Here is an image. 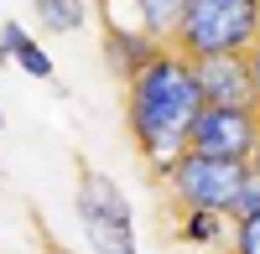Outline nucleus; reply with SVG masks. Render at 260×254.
Here are the masks:
<instances>
[{
    "mask_svg": "<svg viewBox=\"0 0 260 254\" xmlns=\"http://www.w3.org/2000/svg\"><path fill=\"white\" fill-rule=\"evenodd\" d=\"M130 6L141 11V31L156 41H177L182 31V16H187V0H130Z\"/></svg>",
    "mask_w": 260,
    "mask_h": 254,
    "instance_id": "8",
    "label": "nucleus"
},
{
    "mask_svg": "<svg viewBox=\"0 0 260 254\" xmlns=\"http://www.w3.org/2000/svg\"><path fill=\"white\" fill-rule=\"evenodd\" d=\"M245 57H250V78H255V114H260V41H255Z\"/></svg>",
    "mask_w": 260,
    "mask_h": 254,
    "instance_id": "14",
    "label": "nucleus"
},
{
    "mask_svg": "<svg viewBox=\"0 0 260 254\" xmlns=\"http://www.w3.org/2000/svg\"><path fill=\"white\" fill-rule=\"evenodd\" d=\"M260 31V0H187L177 47L182 57H224L245 52Z\"/></svg>",
    "mask_w": 260,
    "mask_h": 254,
    "instance_id": "2",
    "label": "nucleus"
},
{
    "mask_svg": "<svg viewBox=\"0 0 260 254\" xmlns=\"http://www.w3.org/2000/svg\"><path fill=\"white\" fill-rule=\"evenodd\" d=\"M255 213H260V177H250V187L240 192V202H234V223H245Z\"/></svg>",
    "mask_w": 260,
    "mask_h": 254,
    "instance_id": "13",
    "label": "nucleus"
},
{
    "mask_svg": "<svg viewBox=\"0 0 260 254\" xmlns=\"http://www.w3.org/2000/svg\"><path fill=\"white\" fill-rule=\"evenodd\" d=\"M31 11H37L42 26L57 31V36H68V31L83 26V0H31Z\"/></svg>",
    "mask_w": 260,
    "mask_h": 254,
    "instance_id": "11",
    "label": "nucleus"
},
{
    "mask_svg": "<svg viewBox=\"0 0 260 254\" xmlns=\"http://www.w3.org/2000/svg\"><path fill=\"white\" fill-rule=\"evenodd\" d=\"M161 177H167V187H172L187 207L229 213V218H234V202H240V192L250 187L255 166H250V161H213V156H177Z\"/></svg>",
    "mask_w": 260,
    "mask_h": 254,
    "instance_id": "3",
    "label": "nucleus"
},
{
    "mask_svg": "<svg viewBox=\"0 0 260 254\" xmlns=\"http://www.w3.org/2000/svg\"><path fill=\"white\" fill-rule=\"evenodd\" d=\"M192 78H198V89H203V104H219V109H255V78H250V57L245 52L192 57Z\"/></svg>",
    "mask_w": 260,
    "mask_h": 254,
    "instance_id": "6",
    "label": "nucleus"
},
{
    "mask_svg": "<svg viewBox=\"0 0 260 254\" xmlns=\"http://www.w3.org/2000/svg\"><path fill=\"white\" fill-rule=\"evenodd\" d=\"M234 254H260V213L234 228Z\"/></svg>",
    "mask_w": 260,
    "mask_h": 254,
    "instance_id": "12",
    "label": "nucleus"
},
{
    "mask_svg": "<svg viewBox=\"0 0 260 254\" xmlns=\"http://www.w3.org/2000/svg\"><path fill=\"white\" fill-rule=\"evenodd\" d=\"M198 114H203V89L192 78V57L161 47L130 78V135H136V151L156 172L187 156V135Z\"/></svg>",
    "mask_w": 260,
    "mask_h": 254,
    "instance_id": "1",
    "label": "nucleus"
},
{
    "mask_svg": "<svg viewBox=\"0 0 260 254\" xmlns=\"http://www.w3.org/2000/svg\"><path fill=\"white\" fill-rule=\"evenodd\" d=\"M0 52H6L11 62H21L31 78H52V57L37 47V41L21 31V26H0Z\"/></svg>",
    "mask_w": 260,
    "mask_h": 254,
    "instance_id": "9",
    "label": "nucleus"
},
{
    "mask_svg": "<svg viewBox=\"0 0 260 254\" xmlns=\"http://www.w3.org/2000/svg\"><path fill=\"white\" fill-rule=\"evenodd\" d=\"M234 228H240V223H234L229 213H203V207H192V218L182 223V234L192 239V244H234Z\"/></svg>",
    "mask_w": 260,
    "mask_h": 254,
    "instance_id": "10",
    "label": "nucleus"
},
{
    "mask_svg": "<svg viewBox=\"0 0 260 254\" xmlns=\"http://www.w3.org/2000/svg\"><path fill=\"white\" fill-rule=\"evenodd\" d=\"M78 213H83L89 244L99 254H136V239H130V202L120 197V187L110 177L83 172V182H78Z\"/></svg>",
    "mask_w": 260,
    "mask_h": 254,
    "instance_id": "4",
    "label": "nucleus"
},
{
    "mask_svg": "<svg viewBox=\"0 0 260 254\" xmlns=\"http://www.w3.org/2000/svg\"><path fill=\"white\" fill-rule=\"evenodd\" d=\"M260 145V114L255 109H219L203 104V114L192 119L187 156H213V161H255Z\"/></svg>",
    "mask_w": 260,
    "mask_h": 254,
    "instance_id": "5",
    "label": "nucleus"
},
{
    "mask_svg": "<svg viewBox=\"0 0 260 254\" xmlns=\"http://www.w3.org/2000/svg\"><path fill=\"white\" fill-rule=\"evenodd\" d=\"M156 52H161V47H156V41H151L141 26H130V31H125V26H115V31H110V62L125 73V83L136 78V73H141Z\"/></svg>",
    "mask_w": 260,
    "mask_h": 254,
    "instance_id": "7",
    "label": "nucleus"
},
{
    "mask_svg": "<svg viewBox=\"0 0 260 254\" xmlns=\"http://www.w3.org/2000/svg\"><path fill=\"white\" fill-rule=\"evenodd\" d=\"M250 166H255V177H260V145H255V161H250Z\"/></svg>",
    "mask_w": 260,
    "mask_h": 254,
    "instance_id": "15",
    "label": "nucleus"
}]
</instances>
